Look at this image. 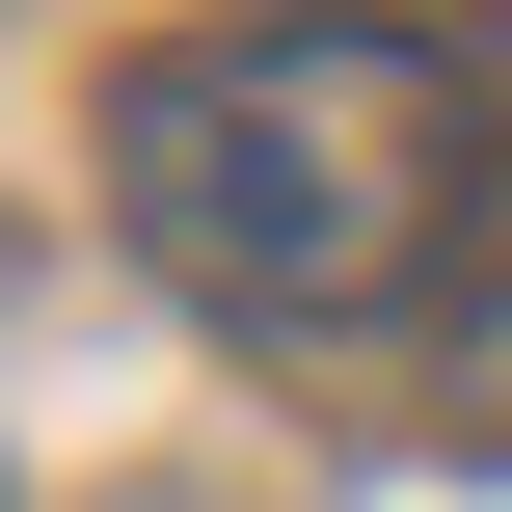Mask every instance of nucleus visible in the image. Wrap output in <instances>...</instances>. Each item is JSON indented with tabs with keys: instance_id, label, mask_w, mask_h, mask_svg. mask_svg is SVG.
Listing matches in <instances>:
<instances>
[{
	"instance_id": "obj_1",
	"label": "nucleus",
	"mask_w": 512,
	"mask_h": 512,
	"mask_svg": "<svg viewBox=\"0 0 512 512\" xmlns=\"http://www.w3.org/2000/svg\"><path fill=\"white\" fill-rule=\"evenodd\" d=\"M459 135H486L459 27H405V0H297V27H216V54H162V81L108 108V216H135L216 324H351V297L432 270Z\"/></svg>"
},
{
	"instance_id": "obj_2",
	"label": "nucleus",
	"mask_w": 512,
	"mask_h": 512,
	"mask_svg": "<svg viewBox=\"0 0 512 512\" xmlns=\"http://www.w3.org/2000/svg\"><path fill=\"white\" fill-rule=\"evenodd\" d=\"M459 432H512V297H486V324H459Z\"/></svg>"
}]
</instances>
